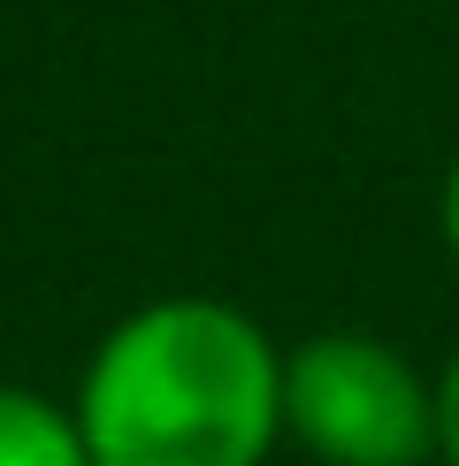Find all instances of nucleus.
<instances>
[{
    "mask_svg": "<svg viewBox=\"0 0 459 466\" xmlns=\"http://www.w3.org/2000/svg\"><path fill=\"white\" fill-rule=\"evenodd\" d=\"M92 466H268L283 451V344L215 290H161L100 329L76 375Z\"/></svg>",
    "mask_w": 459,
    "mask_h": 466,
    "instance_id": "nucleus-1",
    "label": "nucleus"
},
{
    "mask_svg": "<svg viewBox=\"0 0 459 466\" xmlns=\"http://www.w3.org/2000/svg\"><path fill=\"white\" fill-rule=\"evenodd\" d=\"M283 443L314 466H436V367L375 329L283 344Z\"/></svg>",
    "mask_w": 459,
    "mask_h": 466,
    "instance_id": "nucleus-2",
    "label": "nucleus"
},
{
    "mask_svg": "<svg viewBox=\"0 0 459 466\" xmlns=\"http://www.w3.org/2000/svg\"><path fill=\"white\" fill-rule=\"evenodd\" d=\"M0 466H92L76 405L38 382L0 375Z\"/></svg>",
    "mask_w": 459,
    "mask_h": 466,
    "instance_id": "nucleus-3",
    "label": "nucleus"
},
{
    "mask_svg": "<svg viewBox=\"0 0 459 466\" xmlns=\"http://www.w3.org/2000/svg\"><path fill=\"white\" fill-rule=\"evenodd\" d=\"M436 466H459V344L436 367Z\"/></svg>",
    "mask_w": 459,
    "mask_h": 466,
    "instance_id": "nucleus-4",
    "label": "nucleus"
},
{
    "mask_svg": "<svg viewBox=\"0 0 459 466\" xmlns=\"http://www.w3.org/2000/svg\"><path fill=\"white\" fill-rule=\"evenodd\" d=\"M436 229H444V252L459 260V161L444 168V191H436Z\"/></svg>",
    "mask_w": 459,
    "mask_h": 466,
    "instance_id": "nucleus-5",
    "label": "nucleus"
}]
</instances>
